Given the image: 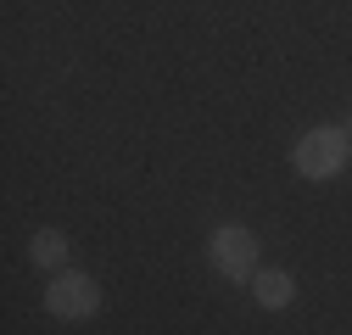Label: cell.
<instances>
[{
    "label": "cell",
    "instance_id": "3",
    "mask_svg": "<svg viewBox=\"0 0 352 335\" xmlns=\"http://www.w3.org/2000/svg\"><path fill=\"white\" fill-rule=\"evenodd\" d=\"M45 308L67 324H84V319H96L101 313V285L90 274H56L51 290H45Z\"/></svg>",
    "mask_w": 352,
    "mask_h": 335
},
{
    "label": "cell",
    "instance_id": "5",
    "mask_svg": "<svg viewBox=\"0 0 352 335\" xmlns=\"http://www.w3.org/2000/svg\"><path fill=\"white\" fill-rule=\"evenodd\" d=\"M62 257H67V235L62 229H34L28 235V263L34 268H62Z\"/></svg>",
    "mask_w": 352,
    "mask_h": 335
},
{
    "label": "cell",
    "instance_id": "2",
    "mask_svg": "<svg viewBox=\"0 0 352 335\" xmlns=\"http://www.w3.org/2000/svg\"><path fill=\"white\" fill-rule=\"evenodd\" d=\"M207 257H212V268L224 279H252L257 274V235L246 224H224V229H212Z\"/></svg>",
    "mask_w": 352,
    "mask_h": 335
},
{
    "label": "cell",
    "instance_id": "4",
    "mask_svg": "<svg viewBox=\"0 0 352 335\" xmlns=\"http://www.w3.org/2000/svg\"><path fill=\"white\" fill-rule=\"evenodd\" d=\"M252 297H257V308L280 313V308H291V297H296V279H291L285 268H257V274H252Z\"/></svg>",
    "mask_w": 352,
    "mask_h": 335
},
{
    "label": "cell",
    "instance_id": "1",
    "mask_svg": "<svg viewBox=\"0 0 352 335\" xmlns=\"http://www.w3.org/2000/svg\"><path fill=\"white\" fill-rule=\"evenodd\" d=\"M291 168L302 179H336L341 168H346V135L341 129H314V135H302L296 151H291Z\"/></svg>",
    "mask_w": 352,
    "mask_h": 335
}]
</instances>
